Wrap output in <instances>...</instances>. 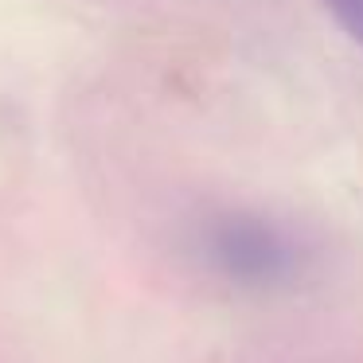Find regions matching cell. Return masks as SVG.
Returning a JSON list of instances; mask_svg holds the SVG:
<instances>
[{
  "label": "cell",
  "mask_w": 363,
  "mask_h": 363,
  "mask_svg": "<svg viewBox=\"0 0 363 363\" xmlns=\"http://www.w3.org/2000/svg\"><path fill=\"white\" fill-rule=\"evenodd\" d=\"M324 4H328L332 16L344 24V32L363 48V0H324Z\"/></svg>",
  "instance_id": "cell-2"
},
{
  "label": "cell",
  "mask_w": 363,
  "mask_h": 363,
  "mask_svg": "<svg viewBox=\"0 0 363 363\" xmlns=\"http://www.w3.org/2000/svg\"><path fill=\"white\" fill-rule=\"evenodd\" d=\"M199 254L238 289H281L301 269V246L281 223L254 211H219L199 230Z\"/></svg>",
  "instance_id": "cell-1"
}]
</instances>
